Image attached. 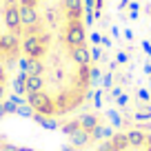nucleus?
Masks as SVG:
<instances>
[{
	"mask_svg": "<svg viewBox=\"0 0 151 151\" xmlns=\"http://www.w3.org/2000/svg\"><path fill=\"white\" fill-rule=\"evenodd\" d=\"M2 151H18V149H16V147H5Z\"/></svg>",
	"mask_w": 151,
	"mask_h": 151,
	"instance_id": "nucleus-4",
	"label": "nucleus"
},
{
	"mask_svg": "<svg viewBox=\"0 0 151 151\" xmlns=\"http://www.w3.org/2000/svg\"><path fill=\"white\" fill-rule=\"evenodd\" d=\"M96 151H151V133L142 129L118 131L109 136Z\"/></svg>",
	"mask_w": 151,
	"mask_h": 151,
	"instance_id": "nucleus-2",
	"label": "nucleus"
},
{
	"mask_svg": "<svg viewBox=\"0 0 151 151\" xmlns=\"http://www.w3.org/2000/svg\"><path fill=\"white\" fill-rule=\"evenodd\" d=\"M20 18L24 104L47 120L80 109L93 80L85 0H20Z\"/></svg>",
	"mask_w": 151,
	"mask_h": 151,
	"instance_id": "nucleus-1",
	"label": "nucleus"
},
{
	"mask_svg": "<svg viewBox=\"0 0 151 151\" xmlns=\"http://www.w3.org/2000/svg\"><path fill=\"white\" fill-rule=\"evenodd\" d=\"M18 151H29V149H18Z\"/></svg>",
	"mask_w": 151,
	"mask_h": 151,
	"instance_id": "nucleus-5",
	"label": "nucleus"
},
{
	"mask_svg": "<svg viewBox=\"0 0 151 151\" xmlns=\"http://www.w3.org/2000/svg\"><path fill=\"white\" fill-rule=\"evenodd\" d=\"M5 116V104H0V118Z\"/></svg>",
	"mask_w": 151,
	"mask_h": 151,
	"instance_id": "nucleus-3",
	"label": "nucleus"
}]
</instances>
